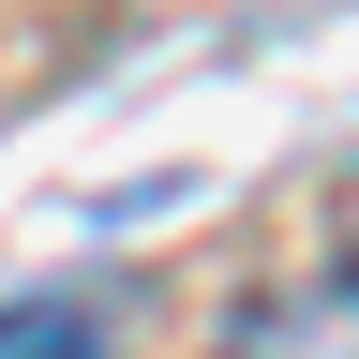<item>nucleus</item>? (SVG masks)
<instances>
[{"label":"nucleus","instance_id":"obj_1","mask_svg":"<svg viewBox=\"0 0 359 359\" xmlns=\"http://www.w3.org/2000/svg\"><path fill=\"white\" fill-rule=\"evenodd\" d=\"M210 359H359V285L344 269H299V285H255L224 314Z\"/></svg>","mask_w":359,"mask_h":359},{"label":"nucleus","instance_id":"obj_2","mask_svg":"<svg viewBox=\"0 0 359 359\" xmlns=\"http://www.w3.org/2000/svg\"><path fill=\"white\" fill-rule=\"evenodd\" d=\"M0 359H120L90 299H0Z\"/></svg>","mask_w":359,"mask_h":359},{"label":"nucleus","instance_id":"obj_3","mask_svg":"<svg viewBox=\"0 0 359 359\" xmlns=\"http://www.w3.org/2000/svg\"><path fill=\"white\" fill-rule=\"evenodd\" d=\"M330 224H344V285H359V165H344V195H330Z\"/></svg>","mask_w":359,"mask_h":359}]
</instances>
